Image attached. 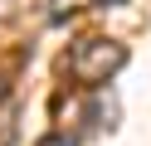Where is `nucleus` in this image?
I'll use <instances>...</instances> for the list:
<instances>
[{
	"label": "nucleus",
	"instance_id": "f257e3e1",
	"mask_svg": "<svg viewBox=\"0 0 151 146\" xmlns=\"http://www.w3.org/2000/svg\"><path fill=\"white\" fill-rule=\"evenodd\" d=\"M122 63H127V44H117V39H107V34L78 39L73 54H68V73L78 78V83H88V88H102Z\"/></svg>",
	"mask_w": 151,
	"mask_h": 146
},
{
	"label": "nucleus",
	"instance_id": "f03ea898",
	"mask_svg": "<svg viewBox=\"0 0 151 146\" xmlns=\"http://www.w3.org/2000/svg\"><path fill=\"white\" fill-rule=\"evenodd\" d=\"M39 146H78L68 132H49V136H39Z\"/></svg>",
	"mask_w": 151,
	"mask_h": 146
},
{
	"label": "nucleus",
	"instance_id": "7ed1b4c3",
	"mask_svg": "<svg viewBox=\"0 0 151 146\" xmlns=\"http://www.w3.org/2000/svg\"><path fill=\"white\" fill-rule=\"evenodd\" d=\"M15 15H20V5H15V0H0V24H10Z\"/></svg>",
	"mask_w": 151,
	"mask_h": 146
},
{
	"label": "nucleus",
	"instance_id": "20e7f679",
	"mask_svg": "<svg viewBox=\"0 0 151 146\" xmlns=\"http://www.w3.org/2000/svg\"><path fill=\"white\" fill-rule=\"evenodd\" d=\"M93 5H98V10H107V5H122V0H93Z\"/></svg>",
	"mask_w": 151,
	"mask_h": 146
},
{
	"label": "nucleus",
	"instance_id": "39448f33",
	"mask_svg": "<svg viewBox=\"0 0 151 146\" xmlns=\"http://www.w3.org/2000/svg\"><path fill=\"white\" fill-rule=\"evenodd\" d=\"M54 5H63V0H54Z\"/></svg>",
	"mask_w": 151,
	"mask_h": 146
}]
</instances>
